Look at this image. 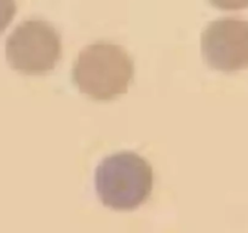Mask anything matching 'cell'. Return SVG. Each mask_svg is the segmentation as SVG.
Segmentation results:
<instances>
[{
	"label": "cell",
	"mask_w": 248,
	"mask_h": 233,
	"mask_svg": "<svg viewBox=\"0 0 248 233\" xmlns=\"http://www.w3.org/2000/svg\"><path fill=\"white\" fill-rule=\"evenodd\" d=\"M133 74V61L123 46L99 41L80 51L73 68V82L90 99L111 101L127 92Z\"/></svg>",
	"instance_id": "1"
},
{
	"label": "cell",
	"mask_w": 248,
	"mask_h": 233,
	"mask_svg": "<svg viewBox=\"0 0 248 233\" xmlns=\"http://www.w3.org/2000/svg\"><path fill=\"white\" fill-rule=\"evenodd\" d=\"M94 180L97 193L104 205L114 210H133L150 197L154 174L144 158L125 150L102 160Z\"/></svg>",
	"instance_id": "2"
},
{
	"label": "cell",
	"mask_w": 248,
	"mask_h": 233,
	"mask_svg": "<svg viewBox=\"0 0 248 233\" xmlns=\"http://www.w3.org/2000/svg\"><path fill=\"white\" fill-rule=\"evenodd\" d=\"M61 56V35L43 19L22 22L7 38V62L22 74H46L56 67Z\"/></svg>",
	"instance_id": "3"
},
{
	"label": "cell",
	"mask_w": 248,
	"mask_h": 233,
	"mask_svg": "<svg viewBox=\"0 0 248 233\" xmlns=\"http://www.w3.org/2000/svg\"><path fill=\"white\" fill-rule=\"evenodd\" d=\"M206 63L219 72L234 73L248 67V21L220 18L206 27L201 36Z\"/></svg>",
	"instance_id": "4"
},
{
	"label": "cell",
	"mask_w": 248,
	"mask_h": 233,
	"mask_svg": "<svg viewBox=\"0 0 248 233\" xmlns=\"http://www.w3.org/2000/svg\"><path fill=\"white\" fill-rule=\"evenodd\" d=\"M15 0H0V34L6 29L16 15Z\"/></svg>",
	"instance_id": "5"
},
{
	"label": "cell",
	"mask_w": 248,
	"mask_h": 233,
	"mask_svg": "<svg viewBox=\"0 0 248 233\" xmlns=\"http://www.w3.org/2000/svg\"><path fill=\"white\" fill-rule=\"evenodd\" d=\"M215 7L224 11H236L248 7V0H208Z\"/></svg>",
	"instance_id": "6"
}]
</instances>
